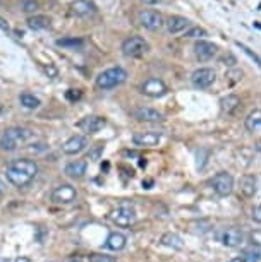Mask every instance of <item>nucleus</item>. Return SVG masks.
I'll return each instance as SVG.
<instances>
[{
  "mask_svg": "<svg viewBox=\"0 0 261 262\" xmlns=\"http://www.w3.org/2000/svg\"><path fill=\"white\" fill-rule=\"evenodd\" d=\"M38 175V165L33 160L28 158H19L7 165L6 177L14 187H26L36 179Z\"/></svg>",
  "mask_w": 261,
  "mask_h": 262,
  "instance_id": "f257e3e1",
  "label": "nucleus"
},
{
  "mask_svg": "<svg viewBox=\"0 0 261 262\" xmlns=\"http://www.w3.org/2000/svg\"><path fill=\"white\" fill-rule=\"evenodd\" d=\"M34 139V132L26 127H9L0 136V149L12 152Z\"/></svg>",
  "mask_w": 261,
  "mask_h": 262,
  "instance_id": "f03ea898",
  "label": "nucleus"
},
{
  "mask_svg": "<svg viewBox=\"0 0 261 262\" xmlns=\"http://www.w3.org/2000/svg\"><path fill=\"white\" fill-rule=\"evenodd\" d=\"M127 79V72L122 67H110L107 71L100 72L96 76V86L100 90H112V88H117L121 84H124Z\"/></svg>",
  "mask_w": 261,
  "mask_h": 262,
  "instance_id": "7ed1b4c3",
  "label": "nucleus"
},
{
  "mask_svg": "<svg viewBox=\"0 0 261 262\" xmlns=\"http://www.w3.org/2000/svg\"><path fill=\"white\" fill-rule=\"evenodd\" d=\"M211 189L216 195L220 197H227L232 194L234 190V177L229 171H218L213 179L210 180Z\"/></svg>",
  "mask_w": 261,
  "mask_h": 262,
  "instance_id": "20e7f679",
  "label": "nucleus"
},
{
  "mask_svg": "<svg viewBox=\"0 0 261 262\" xmlns=\"http://www.w3.org/2000/svg\"><path fill=\"white\" fill-rule=\"evenodd\" d=\"M148 50H150V45H148L146 39L141 36H129L122 43V53L131 58L143 57Z\"/></svg>",
  "mask_w": 261,
  "mask_h": 262,
  "instance_id": "39448f33",
  "label": "nucleus"
},
{
  "mask_svg": "<svg viewBox=\"0 0 261 262\" xmlns=\"http://www.w3.org/2000/svg\"><path fill=\"white\" fill-rule=\"evenodd\" d=\"M108 220L112 221L114 225L117 226H131L136 223L137 216H136V211L132 209V207H127V206H121L117 207V209H114L108 214Z\"/></svg>",
  "mask_w": 261,
  "mask_h": 262,
  "instance_id": "423d86ee",
  "label": "nucleus"
},
{
  "mask_svg": "<svg viewBox=\"0 0 261 262\" xmlns=\"http://www.w3.org/2000/svg\"><path fill=\"white\" fill-rule=\"evenodd\" d=\"M220 244L224 247H229V249H235V247H240L244 242V231L239 228V226H229V228H224L218 235Z\"/></svg>",
  "mask_w": 261,
  "mask_h": 262,
  "instance_id": "0eeeda50",
  "label": "nucleus"
},
{
  "mask_svg": "<svg viewBox=\"0 0 261 262\" xmlns=\"http://www.w3.org/2000/svg\"><path fill=\"white\" fill-rule=\"evenodd\" d=\"M141 93L150 98H162L165 96L167 93H169V88H167V84L162 81V79H156V77H150L146 79L145 82H143L141 86Z\"/></svg>",
  "mask_w": 261,
  "mask_h": 262,
  "instance_id": "6e6552de",
  "label": "nucleus"
},
{
  "mask_svg": "<svg viewBox=\"0 0 261 262\" xmlns=\"http://www.w3.org/2000/svg\"><path fill=\"white\" fill-rule=\"evenodd\" d=\"M215 81H216V72L210 67H201V69H198V71H194L193 76H191V82H193V86L199 88V90L210 88Z\"/></svg>",
  "mask_w": 261,
  "mask_h": 262,
  "instance_id": "1a4fd4ad",
  "label": "nucleus"
},
{
  "mask_svg": "<svg viewBox=\"0 0 261 262\" xmlns=\"http://www.w3.org/2000/svg\"><path fill=\"white\" fill-rule=\"evenodd\" d=\"M76 199H77V192L69 184L58 185L52 192V201L55 202V204H71V202H74Z\"/></svg>",
  "mask_w": 261,
  "mask_h": 262,
  "instance_id": "9d476101",
  "label": "nucleus"
},
{
  "mask_svg": "<svg viewBox=\"0 0 261 262\" xmlns=\"http://www.w3.org/2000/svg\"><path fill=\"white\" fill-rule=\"evenodd\" d=\"M88 144H90V141H88L86 136H72L69 137V139L62 144V151L64 155H69V156H76L79 155V152H83L88 147Z\"/></svg>",
  "mask_w": 261,
  "mask_h": 262,
  "instance_id": "9b49d317",
  "label": "nucleus"
},
{
  "mask_svg": "<svg viewBox=\"0 0 261 262\" xmlns=\"http://www.w3.org/2000/svg\"><path fill=\"white\" fill-rule=\"evenodd\" d=\"M105 125H107V120L98 115H88L83 118L81 122H77V128H81L85 134H96V132H100Z\"/></svg>",
  "mask_w": 261,
  "mask_h": 262,
  "instance_id": "f8f14e48",
  "label": "nucleus"
},
{
  "mask_svg": "<svg viewBox=\"0 0 261 262\" xmlns=\"http://www.w3.org/2000/svg\"><path fill=\"white\" fill-rule=\"evenodd\" d=\"M137 19H139L141 26L146 28V29H150V31H156V29H160L165 24L164 17H162V14L155 12V11H143V12H139Z\"/></svg>",
  "mask_w": 261,
  "mask_h": 262,
  "instance_id": "ddd939ff",
  "label": "nucleus"
},
{
  "mask_svg": "<svg viewBox=\"0 0 261 262\" xmlns=\"http://www.w3.org/2000/svg\"><path fill=\"white\" fill-rule=\"evenodd\" d=\"M162 141V132L155 130H146V132H136L132 136V142L136 146H145V147H153L158 146Z\"/></svg>",
  "mask_w": 261,
  "mask_h": 262,
  "instance_id": "4468645a",
  "label": "nucleus"
},
{
  "mask_svg": "<svg viewBox=\"0 0 261 262\" xmlns=\"http://www.w3.org/2000/svg\"><path fill=\"white\" fill-rule=\"evenodd\" d=\"M216 50H218L216 45H213L211 41H205V39H199L194 45V55L201 62L211 60V58L216 55Z\"/></svg>",
  "mask_w": 261,
  "mask_h": 262,
  "instance_id": "2eb2a0df",
  "label": "nucleus"
},
{
  "mask_svg": "<svg viewBox=\"0 0 261 262\" xmlns=\"http://www.w3.org/2000/svg\"><path fill=\"white\" fill-rule=\"evenodd\" d=\"M86 170H88V161L76 160V161L67 163L66 168H64V173L72 180H81L83 177L86 175Z\"/></svg>",
  "mask_w": 261,
  "mask_h": 262,
  "instance_id": "dca6fc26",
  "label": "nucleus"
},
{
  "mask_svg": "<svg viewBox=\"0 0 261 262\" xmlns=\"http://www.w3.org/2000/svg\"><path fill=\"white\" fill-rule=\"evenodd\" d=\"M134 118H137L139 122H162L165 120V115L162 112H158L156 108L150 106H141L134 112Z\"/></svg>",
  "mask_w": 261,
  "mask_h": 262,
  "instance_id": "f3484780",
  "label": "nucleus"
},
{
  "mask_svg": "<svg viewBox=\"0 0 261 262\" xmlns=\"http://www.w3.org/2000/svg\"><path fill=\"white\" fill-rule=\"evenodd\" d=\"M258 182H256V177L254 175H249V173H246L239 179V192L240 195H244L246 199H251V197H254L256 190H258Z\"/></svg>",
  "mask_w": 261,
  "mask_h": 262,
  "instance_id": "a211bd4d",
  "label": "nucleus"
},
{
  "mask_svg": "<svg viewBox=\"0 0 261 262\" xmlns=\"http://www.w3.org/2000/svg\"><path fill=\"white\" fill-rule=\"evenodd\" d=\"M191 21L188 17H182V16H170L169 19L165 21V26H167V31L170 34H177L180 31H184V29L189 28Z\"/></svg>",
  "mask_w": 261,
  "mask_h": 262,
  "instance_id": "6ab92c4d",
  "label": "nucleus"
},
{
  "mask_svg": "<svg viewBox=\"0 0 261 262\" xmlns=\"http://www.w3.org/2000/svg\"><path fill=\"white\" fill-rule=\"evenodd\" d=\"M127 245V236L124 233H119V231H114V233L108 235V238L105 242V249L112 250V252H121L124 250Z\"/></svg>",
  "mask_w": 261,
  "mask_h": 262,
  "instance_id": "aec40b11",
  "label": "nucleus"
},
{
  "mask_svg": "<svg viewBox=\"0 0 261 262\" xmlns=\"http://www.w3.org/2000/svg\"><path fill=\"white\" fill-rule=\"evenodd\" d=\"M71 11L79 17H88L96 12V7L91 2H88V0H76V2L71 4Z\"/></svg>",
  "mask_w": 261,
  "mask_h": 262,
  "instance_id": "412c9836",
  "label": "nucleus"
},
{
  "mask_svg": "<svg viewBox=\"0 0 261 262\" xmlns=\"http://www.w3.org/2000/svg\"><path fill=\"white\" fill-rule=\"evenodd\" d=\"M239 106H240V100L235 95H227L220 100L222 112L227 113V115H234V113L239 110Z\"/></svg>",
  "mask_w": 261,
  "mask_h": 262,
  "instance_id": "4be33fe9",
  "label": "nucleus"
},
{
  "mask_svg": "<svg viewBox=\"0 0 261 262\" xmlns=\"http://www.w3.org/2000/svg\"><path fill=\"white\" fill-rule=\"evenodd\" d=\"M28 28L33 29V31H40V29H47L50 28V17L43 16V14H36V16L28 17Z\"/></svg>",
  "mask_w": 261,
  "mask_h": 262,
  "instance_id": "5701e85b",
  "label": "nucleus"
},
{
  "mask_svg": "<svg viewBox=\"0 0 261 262\" xmlns=\"http://www.w3.org/2000/svg\"><path fill=\"white\" fill-rule=\"evenodd\" d=\"M160 244L169 247V249H174V250H182L184 249V242L177 233H164L160 238Z\"/></svg>",
  "mask_w": 261,
  "mask_h": 262,
  "instance_id": "b1692460",
  "label": "nucleus"
},
{
  "mask_svg": "<svg viewBox=\"0 0 261 262\" xmlns=\"http://www.w3.org/2000/svg\"><path fill=\"white\" fill-rule=\"evenodd\" d=\"M19 103H21V106L26 108V110H36V108H40L42 105L40 98L31 95V93H23V95L19 96Z\"/></svg>",
  "mask_w": 261,
  "mask_h": 262,
  "instance_id": "393cba45",
  "label": "nucleus"
},
{
  "mask_svg": "<svg viewBox=\"0 0 261 262\" xmlns=\"http://www.w3.org/2000/svg\"><path fill=\"white\" fill-rule=\"evenodd\" d=\"M246 127L251 132H258L261 130V110H253L246 117Z\"/></svg>",
  "mask_w": 261,
  "mask_h": 262,
  "instance_id": "a878e982",
  "label": "nucleus"
},
{
  "mask_svg": "<svg viewBox=\"0 0 261 262\" xmlns=\"http://www.w3.org/2000/svg\"><path fill=\"white\" fill-rule=\"evenodd\" d=\"M57 45L76 50V48H79L83 45V41H81L79 38H62V39H57Z\"/></svg>",
  "mask_w": 261,
  "mask_h": 262,
  "instance_id": "bb28decb",
  "label": "nucleus"
},
{
  "mask_svg": "<svg viewBox=\"0 0 261 262\" xmlns=\"http://www.w3.org/2000/svg\"><path fill=\"white\" fill-rule=\"evenodd\" d=\"M103 149H105V146H103V142H98V144H95L90 149V152H88L86 160H91V161H98L103 155Z\"/></svg>",
  "mask_w": 261,
  "mask_h": 262,
  "instance_id": "cd10ccee",
  "label": "nucleus"
},
{
  "mask_svg": "<svg viewBox=\"0 0 261 262\" xmlns=\"http://www.w3.org/2000/svg\"><path fill=\"white\" fill-rule=\"evenodd\" d=\"M229 262H261V255H258V254H240V255H235L234 259H230Z\"/></svg>",
  "mask_w": 261,
  "mask_h": 262,
  "instance_id": "c85d7f7f",
  "label": "nucleus"
},
{
  "mask_svg": "<svg viewBox=\"0 0 261 262\" xmlns=\"http://www.w3.org/2000/svg\"><path fill=\"white\" fill-rule=\"evenodd\" d=\"M237 47L240 48V50H243L244 53H246V55H248V57H251V58H253V60L256 62V63H258V66L261 67V57L258 55V53H254L253 50H251V48L249 47H246L244 45V43H237Z\"/></svg>",
  "mask_w": 261,
  "mask_h": 262,
  "instance_id": "c756f323",
  "label": "nucleus"
},
{
  "mask_svg": "<svg viewBox=\"0 0 261 262\" xmlns=\"http://www.w3.org/2000/svg\"><path fill=\"white\" fill-rule=\"evenodd\" d=\"M90 262H117L115 257L105 254H90Z\"/></svg>",
  "mask_w": 261,
  "mask_h": 262,
  "instance_id": "7c9ffc66",
  "label": "nucleus"
},
{
  "mask_svg": "<svg viewBox=\"0 0 261 262\" xmlns=\"http://www.w3.org/2000/svg\"><path fill=\"white\" fill-rule=\"evenodd\" d=\"M206 36V31L201 28H191L186 31V38H203Z\"/></svg>",
  "mask_w": 261,
  "mask_h": 262,
  "instance_id": "2f4dec72",
  "label": "nucleus"
},
{
  "mask_svg": "<svg viewBox=\"0 0 261 262\" xmlns=\"http://www.w3.org/2000/svg\"><path fill=\"white\" fill-rule=\"evenodd\" d=\"M38 9V4L34 0H24L23 2V11L24 12H34Z\"/></svg>",
  "mask_w": 261,
  "mask_h": 262,
  "instance_id": "473e14b6",
  "label": "nucleus"
},
{
  "mask_svg": "<svg viewBox=\"0 0 261 262\" xmlns=\"http://www.w3.org/2000/svg\"><path fill=\"white\" fill-rule=\"evenodd\" d=\"M66 96H67V100H71V101L79 100V98H81V91H77V90H69Z\"/></svg>",
  "mask_w": 261,
  "mask_h": 262,
  "instance_id": "72a5a7b5",
  "label": "nucleus"
},
{
  "mask_svg": "<svg viewBox=\"0 0 261 262\" xmlns=\"http://www.w3.org/2000/svg\"><path fill=\"white\" fill-rule=\"evenodd\" d=\"M251 217H253V221H256V223H259V225H261V206H256V207H254Z\"/></svg>",
  "mask_w": 261,
  "mask_h": 262,
  "instance_id": "f704fd0d",
  "label": "nucleus"
},
{
  "mask_svg": "<svg viewBox=\"0 0 261 262\" xmlns=\"http://www.w3.org/2000/svg\"><path fill=\"white\" fill-rule=\"evenodd\" d=\"M69 262H90V255H72Z\"/></svg>",
  "mask_w": 261,
  "mask_h": 262,
  "instance_id": "c9c22d12",
  "label": "nucleus"
},
{
  "mask_svg": "<svg viewBox=\"0 0 261 262\" xmlns=\"http://www.w3.org/2000/svg\"><path fill=\"white\" fill-rule=\"evenodd\" d=\"M151 185H153V180H145V182H143V187H145V189H151Z\"/></svg>",
  "mask_w": 261,
  "mask_h": 262,
  "instance_id": "e433bc0d",
  "label": "nucleus"
},
{
  "mask_svg": "<svg viewBox=\"0 0 261 262\" xmlns=\"http://www.w3.org/2000/svg\"><path fill=\"white\" fill-rule=\"evenodd\" d=\"M0 28H2V29H6V31L9 29V26L6 24V21H4V19H0Z\"/></svg>",
  "mask_w": 261,
  "mask_h": 262,
  "instance_id": "4c0bfd02",
  "label": "nucleus"
},
{
  "mask_svg": "<svg viewBox=\"0 0 261 262\" xmlns=\"http://www.w3.org/2000/svg\"><path fill=\"white\" fill-rule=\"evenodd\" d=\"M16 262H31V260H29L28 257H17Z\"/></svg>",
  "mask_w": 261,
  "mask_h": 262,
  "instance_id": "58836bf2",
  "label": "nucleus"
},
{
  "mask_svg": "<svg viewBox=\"0 0 261 262\" xmlns=\"http://www.w3.org/2000/svg\"><path fill=\"white\" fill-rule=\"evenodd\" d=\"M145 4H150V6H153V4H158L160 0H143Z\"/></svg>",
  "mask_w": 261,
  "mask_h": 262,
  "instance_id": "ea45409f",
  "label": "nucleus"
},
{
  "mask_svg": "<svg viewBox=\"0 0 261 262\" xmlns=\"http://www.w3.org/2000/svg\"><path fill=\"white\" fill-rule=\"evenodd\" d=\"M256 151H259V152H261V141L256 142Z\"/></svg>",
  "mask_w": 261,
  "mask_h": 262,
  "instance_id": "a19ab883",
  "label": "nucleus"
},
{
  "mask_svg": "<svg viewBox=\"0 0 261 262\" xmlns=\"http://www.w3.org/2000/svg\"><path fill=\"white\" fill-rule=\"evenodd\" d=\"M4 197V189H2V182H0V201H2Z\"/></svg>",
  "mask_w": 261,
  "mask_h": 262,
  "instance_id": "79ce46f5",
  "label": "nucleus"
},
{
  "mask_svg": "<svg viewBox=\"0 0 261 262\" xmlns=\"http://www.w3.org/2000/svg\"><path fill=\"white\" fill-rule=\"evenodd\" d=\"M0 262H9L7 259H4V257H0Z\"/></svg>",
  "mask_w": 261,
  "mask_h": 262,
  "instance_id": "37998d69",
  "label": "nucleus"
}]
</instances>
